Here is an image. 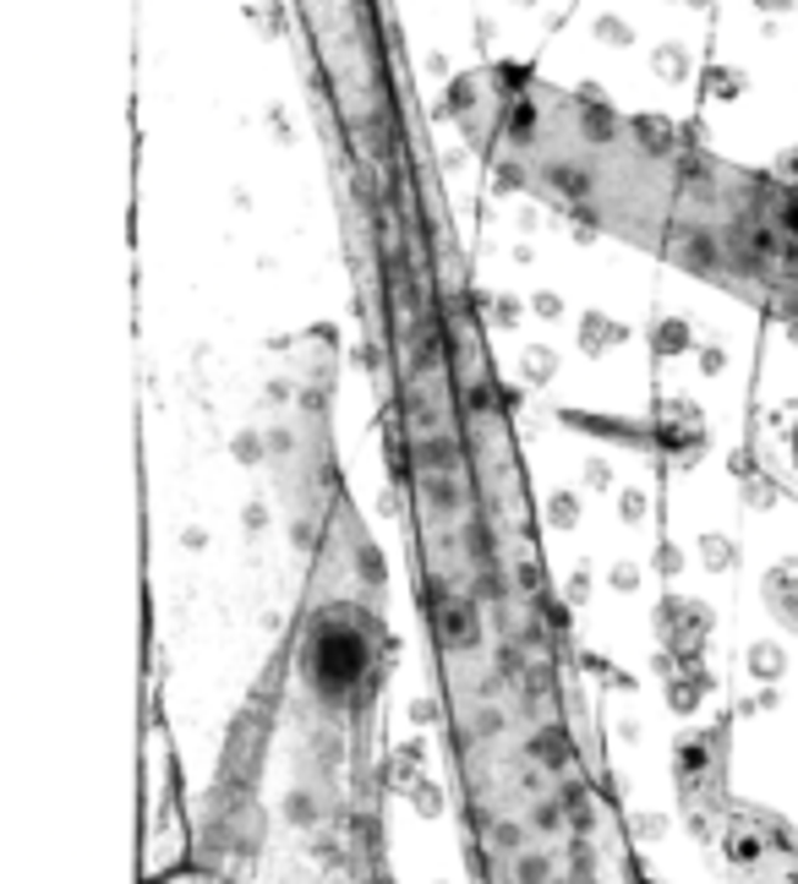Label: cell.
I'll use <instances>...</instances> for the list:
<instances>
[{
    "instance_id": "1",
    "label": "cell",
    "mask_w": 798,
    "mask_h": 884,
    "mask_svg": "<svg viewBox=\"0 0 798 884\" xmlns=\"http://www.w3.org/2000/svg\"><path fill=\"white\" fill-rule=\"evenodd\" d=\"M678 262H684L689 273H717V247H711V235L678 230Z\"/></svg>"
},
{
    "instance_id": "2",
    "label": "cell",
    "mask_w": 798,
    "mask_h": 884,
    "mask_svg": "<svg viewBox=\"0 0 798 884\" xmlns=\"http://www.w3.org/2000/svg\"><path fill=\"white\" fill-rule=\"evenodd\" d=\"M624 339H629V333H624L618 322H607V317H601V312H591V317H586V322H580V344H586L591 355H601L607 344H624Z\"/></svg>"
},
{
    "instance_id": "3",
    "label": "cell",
    "mask_w": 798,
    "mask_h": 884,
    "mask_svg": "<svg viewBox=\"0 0 798 884\" xmlns=\"http://www.w3.org/2000/svg\"><path fill=\"white\" fill-rule=\"evenodd\" d=\"M547 181L558 191H569V197H586V191H591V175H586L580 164H547Z\"/></svg>"
},
{
    "instance_id": "4",
    "label": "cell",
    "mask_w": 798,
    "mask_h": 884,
    "mask_svg": "<svg viewBox=\"0 0 798 884\" xmlns=\"http://www.w3.org/2000/svg\"><path fill=\"white\" fill-rule=\"evenodd\" d=\"M635 127H640V142H646L651 153H667V148H672V127H667V121H651V115H640Z\"/></svg>"
},
{
    "instance_id": "5",
    "label": "cell",
    "mask_w": 798,
    "mask_h": 884,
    "mask_svg": "<svg viewBox=\"0 0 798 884\" xmlns=\"http://www.w3.org/2000/svg\"><path fill=\"white\" fill-rule=\"evenodd\" d=\"M597 39L618 50V44H629L635 33H629V22H624V17H597Z\"/></svg>"
},
{
    "instance_id": "6",
    "label": "cell",
    "mask_w": 798,
    "mask_h": 884,
    "mask_svg": "<svg viewBox=\"0 0 798 884\" xmlns=\"http://www.w3.org/2000/svg\"><path fill=\"white\" fill-rule=\"evenodd\" d=\"M509 137H515V142H531V137H536V110H531V104H515V110H509Z\"/></svg>"
},
{
    "instance_id": "7",
    "label": "cell",
    "mask_w": 798,
    "mask_h": 884,
    "mask_svg": "<svg viewBox=\"0 0 798 884\" xmlns=\"http://www.w3.org/2000/svg\"><path fill=\"white\" fill-rule=\"evenodd\" d=\"M657 71H662V77H684V71H689V56H684L678 44H657Z\"/></svg>"
},
{
    "instance_id": "8",
    "label": "cell",
    "mask_w": 798,
    "mask_h": 884,
    "mask_svg": "<svg viewBox=\"0 0 798 884\" xmlns=\"http://www.w3.org/2000/svg\"><path fill=\"white\" fill-rule=\"evenodd\" d=\"M657 344H662L667 355H678V350L689 344V328H684V322H662V328H657Z\"/></svg>"
},
{
    "instance_id": "9",
    "label": "cell",
    "mask_w": 798,
    "mask_h": 884,
    "mask_svg": "<svg viewBox=\"0 0 798 884\" xmlns=\"http://www.w3.org/2000/svg\"><path fill=\"white\" fill-rule=\"evenodd\" d=\"M552 366H558V361H552V350H531V355H526V378H531V382H547V378H552Z\"/></svg>"
},
{
    "instance_id": "10",
    "label": "cell",
    "mask_w": 798,
    "mask_h": 884,
    "mask_svg": "<svg viewBox=\"0 0 798 884\" xmlns=\"http://www.w3.org/2000/svg\"><path fill=\"white\" fill-rule=\"evenodd\" d=\"M706 77L717 82V99H738V88H744V77H738V71H722V66H711Z\"/></svg>"
},
{
    "instance_id": "11",
    "label": "cell",
    "mask_w": 798,
    "mask_h": 884,
    "mask_svg": "<svg viewBox=\"0 0 798 884\" xmlns=\"http://www.w3.org/2000/svg\"><path fill=\"white\" fill-rule=\"evenodd\" d=\"M531 307H536V317H558V312H563V301H558V295H547V290L536 295Z\"/></svg>"
},
{
    "instance_id": "12",
    "label": "cell",
    "mask_w": 798,
    "mask_h": 884,
    "mask_svg": "<svg viewBox=\"0 0 798 884\" xmlns=\"http://www.w3.org/2000/svg\"><path fill=\"white\" fill-rule=\"evenodd\" d=\"M552 519L569 524V519H575V498H552Z\"/></svg>"
},
{
    "instance_id": "13",
    "label": "cell",
    "mask_w": 798,
    "mask_h": 884,
    "mask_svg": "<svg viewBox=\"0 0 798 884\" xmlns=\"http://www.w3.org/2000/svg\"><path fill=\"white\" fill-rule=\"evenodd\" d=\"M755 6H760V11H788L794 0H755Z\"/></svg>"
},
{
    "instance_id": "14",
    "label": "cell",
    "mask_w": 798,
    "mask_h": 884,
    "mask_svg": "<svg viewBox=\"0 0 798 884\" xmlns=\"http://www.w3.org/2000/svg\"><path fill=\"white\" fill-rule=\"evenodd\" d=\"M515 6H531V0H515Z\"/></svg>"
}]
</instances>
